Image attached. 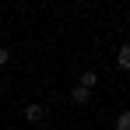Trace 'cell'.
Here are the masks:
<instances>
[{
  "instance_id": "cell-1",
  "label": "cell",
  "mask_w": 130,
  "mask_h": 130,
  "mask_svg": "<svg viewBox=\"0 0 130 130\" xmlns=\"http://www.w3.org/2000/svg\"><path fill=\"white\" fill-rule=\"evenodd\" d=\"M95 85H99V74H95V70H85V74L77 77V88H85V91H91Z\"/></svg>"
},
{
  "instance_id": "cell-2",
  "label": "cell",
  "mask_w": 130,
  "mask_h": 130,
  "mask_svg": "<svg viewBox=\"0 0 130 130\" xmlns=\"http://www.w3.org/2000/svg\"><path fill=\"white\" fill-rule=\"evenodd\" d=\"M42 116H46V109L39 102H32V106L25 109V120H32V123H42Z\"/></svg>"
},
{
  "instance_id": "cell-3",
  "label": "cell",
  "mask_w": 130,
  "mask_h": 130,
  "mask_svg": "<svg viewBox=\"0 0 130 130\" xmlns=\"http://www.w3.org/2000/svg\"><path fill=\"white\" fill-rule=\"evenodd\" d=\"M88 99H91V91H85V88H77V85L70 88V102H74V106H85Z\"/></svg>"
},
{
  "instance_id": "cell-4",
  "label": "cell",
  "mask_w": 130,
  "mask_h": 130,
  "mask_svg": "<svg viewBox=\"0 0 130 130\" xmlns=\"http://www.w3.org/2000/svg\"><path fill=\"white\" fill-rule=\"evenodd\" d=\"M116 67H120V70H130V42H127V46H120V56H116Z\"/></svg>"
},
{
  "instance_id": "cell-5",
  "label": "cell",
  "mask_w": 130,
  "mask_h": 130,
  "mask_svg": "<svg viewBox=\"0 0 130 130\" xmlns=\"http://www.w3.org/2000/svg\"><path fill=\"white\" fill-rule=\"evenodd\" d=\"M116 130H130V112H120L116 116Z\"/></svg>"
},
{
  "instance_id": "cell-6",
  "label": "cell",
  "mask_w": 130,
  "mask_h": 130,
  "mask_svg": "<svg viewBox=\"0 0 130 130\" xmlns=\"http://www.w3.org/2000/svg\"><path fill=\"white\" fill-rule=\"evenodd\" d=\"M0 63H11V49L7 46H0Z\"/></svg>"
},
{
  "instance_id": "cell-7",
  "label": "cell",
  "mask_w": 130,
  "mask_h": 130,
  "mask_svg": "<svg viewBox=\"0 0 130 130\" xmlns=\"http://www.w3.org/2000/svg\"><path fill=\"white\" fill-rule=\"evenodd\" d=\"M0 91H4V81H0Z\"/></svg>"
}]
</instances>
